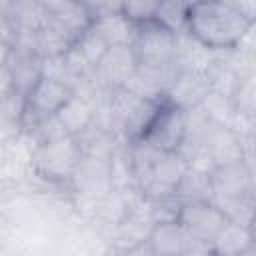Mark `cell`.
<instances>
[{"instance_id":"6da1fadb","label":"cell","mask_w":256,"mask_h":256,"mask_svg":"<svg viewBox=\"0 0 256 256\" xmlns=\"http://www.w3.org/2000/svg\"><path fill=\"white\" fill-rule=\"evenodd\" d=\"M252 26L254 22L238 10L236 2H196L188 4L184 32L208 52L236 50Z\"/></svg>"},{"instance_id":"7a4b0ae2","label":"cell","mask_w":256,"mask_h":256,"mask_svg":"<svg viewBox=\"0 0 256 256\" xmlns=\"http://www.w3.org/2000/svg\"><path fill=\"white\" fill-rule=\"evenodd\" d=\"M84 154L78 138L64 136L44 144H36L32 164L38 176L50 182H70L82 162Z\"/></svg>"},{"instance_id":"3957f363","label":"cell","mask_w":256,"mask_h":256,"mask_svg":"<svg viewBox=\"0 0 256 256\" xmlns=\"http://www.w3.org/2000/svg\"><path fill=\"white\" fill-rule=\"evenodd\" d=\"M132 52L138 68H162L176 62V34L156 20L134 26Z\"/></svg>"},{"instance_id":"277c9868","label":"cell","mask_w":256,"mask_h":256,"mask_svg":"<svg viewBox=\"0 0 256 256\" xmlns=\"http://www.w3.org/2000/svg\"><path fill=\"white\" fill-rule=\"evenodd\" d=\"M72 96H74V90L70 86H66L64 82H58L54 78L42 76L26 96L22 130L30 132L40 122L54 118L70 102Z\"/></svg>"},{"instance_id":"5b68a950","label":"cell","mask_w":256,"mask_h":256,"mask_svg":"<svg viewBox=\"0 0 256 256\" xmlns=\"http://www.w3.org/2000/svg\"><path fill=\"white\" fill-rule=\"evenodd\" d=\"M210 202L216 204L224 214L238 202L250 198L252 190V170L246 160L218 166L210 172Z\"/></svg>"},{"instance_id":"8992f818","label":"cell","mask_w":256,"mask_h":256,"mask_svg":"<svg viewBox=\"0 0 256 256\" xmlns=\"http://www.w3.org/2000/svg\"><path fill=\"white\" fill-rule=\"evenodd\" d=\"M228 222V216L212 202H182L178 224L196 242L212 244L218 232Z\"/></svg>"},{"instance_id":"52a82bcc","label":"cell","mask_w":256,"mask_h":256,"mask_svg":"<svg viewBox=\"0 0 256 256\" xmlns=\"http://www.w3.org/2000/svg\"><path fill=\"white\" fill-rule=\"evenodd\" d=\"M186 138V112L164 102L154 124L142 142H148L160 152H178Z\"/></svg>"},{"instance_id":"ba28073f","label":"cell","mask_w":256,"mask_h":256,"mask_svg":"<svg viewBox=\"0 0 256 256\" xmlns=\"http://www.w3.org/2000/svg\"><path fill=\"white\" fill-rule=\"evenodd\" d=\"M136 70V58L132 46H110L102 60L94 68V78L104 90H116L126 84V80Z\"/></svg>"},{"instance_id":"9c48e42d","label":"cell","mask_w":256,"mask_h":256,"mask_svg":"<svg viewBox=\"0 0 256 256\" xmlns=\"http://www.w3.org/2000/svg\"><path fill=\"white\" fill-rule=\"evenodd\" d=\"M208 92H210L208 80L200 70H184L176 76V80L168 88L166 100L174 108L188 112V110L198 108L208 96Z\"/></svg>"},{"instance_id":"30bf717a","label":"cell","mask_w":256,"mask_h":256,"mask_svg":"<svg viewBox=\"0 0 256 256\" xmlns=\"http://www.w3.org/2000/svg\"><path fill=\"white\" fill-rule=\"evenodd\" d=\"M42 6L46 10V16L52 22L64 26L66 30L74 32L76 36H82V32L92 26V16L84 2L48 0V2H42Z\"/></svg>"},{"instance_id":"8fae6325","label":"cell","mask_w":256,"mask_h":256,"mask_svg":"<svg viewBox=\"0 0 256 256\" xmlns=\"http://www.w3.org/2000/svg\"><path fill=\"white\" fill-rule=\"evenodd\" d=\"M190 240L192 238L178 222H162L154 224L146 244L156 256H184Z\"/></svg>"},{"instance_id":"7c38bea8","label":"cell","mask_w":256,"mask_h":256,"mask_svg":"<svg viewBox=\"0 0 256 256\" xmlns=\"http://www.w3.org/2000/svg\"><path fill=\"white\" fill-rule=\"evenodd\" d=\"M56 118L60 120V124L64 126V130H66L68 136L78 138L80 134H84L96 122L94 104L88 98L74 94L70 98V102L56 114Z\"/></svg>"},{"instance_id":"4fadbf2b","label":"cell","mask_w":256,"mask_h":256,"mask_svg":"<svg viewBox=\"0 0 256 256\" xmlns=\"http://www.w3.org/2000/svg\"><path fill=\"white\" fill-rule=\"evenodd\" d=\"M216 256H244L250 248V230L248 226L228 220L224 228L218 232V236L212 242Z\"/></svg>"},{"instance_id":"5bb4252c","label":"cell","mask_w":256,"mask_h":256,"mask_svg":"<svg viewBox=\"0 0 256 256\" xmlns=\"http://www.w3.org/2000/svg\"><path fill=\"white\" fill-rule=\"evenodd\" d=\"M94 30L106 40L108 46H130L134 38V26L122 16V12L100 16L92 22Z\"/></svg>"},{"instance_id":"9a60e30c","label":"cell","mask_w":256,"mask_h":256,"mask_svg":"<svg viewBox=\"0 0 256 256\" xmlns=\"http://www.w3.org/2000/svg\"><path fill=\"white\" fill-rule=\"evenodd\" d=\"M26 96L14 92L12 88L0 96V130L6 134H18L22 130Z\"/></svg>"},{"instance_id":"2e32d148","label":"cell","mask_w":256,"mask_h":256,"mask_svg":"<svg viewBox=\"0 0 256 256\" xmlns=\"http://www.w3.org/2000/svg\"><path fill=\"white\" fill-rule=\"evenodd\" d=\"M186 14H188V4L180 2H158L154 20L164 26L166 30L180 34L186 30Z\"/></svg>"},{"instance_id":"e0dca14e","label":"cell","mask_w":256,"mask_h":256,"mask_svg":"<svg viewBox=\"0 0 256 256\" xmlns=\"http://www.w3.org/2000/svg\"><path fill=\"white\" fill-rule=\"evenodd\" d=\"M76 48L82 52V56L90 62V66L92 68H96V64L102 60V56L106 54V50L110 48L108 44H106V40L94 30V26H90L88 30H84L82 32V36L78 38V42H76Z\"/></svg>"},{"instance_id":"ac0fdd59","label":"cell","mask_w":256,"mask_h":256,"mask_svg":"<svg viewBox=\"0 0 256 256\" xmlns=\"http://www.w3.org/2000/svg\"><path fill=\"white\" fill-rule=\"evenodd\" d=\"M156 8H158V2H142V0H136V2H122V16L132 24V26H140V24H146V22H152L154 20V14H156Z\"/></svg>"},{"instance_id":"d6986e66","label":"cell","mask_w":256,"mask_h":256,"mask_svg":"<svg viewBox=\"0 0 256 256\" xmlns=\"http://www.w3.org/2000/svg\"><path fill=\"white\" fill-rule=\"evenodd\" d=\"M122 256H156L152 250H150V246L144 242V244H138V246H134V248H128V250H122Z\"/></svg>"}]
</instances>
